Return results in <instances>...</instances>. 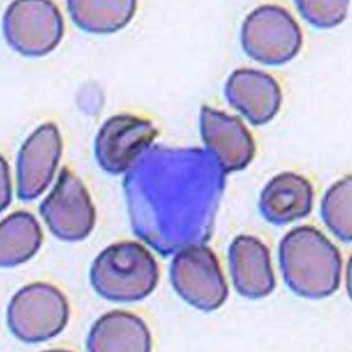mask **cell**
I'll return each mask as SVG.
<instances>
[{"mask_svg":"<svg viewBox=\"0 0 352 352\" xmlns=\"http://www.w3.org/2000/svg\"><path fill=\"white\" fill-rule=\"evenodd\" d=\"M281 263L286 280L298 294L305 280L302 295L309 282V295L315 296H324L320 281L329 294L340 284V254L326 236L314 228H297L285 236L281 245Z\"/></svg>","mask_w":352,"mask_h":352,"instance_id":"6da1fadb","label":"cell"},{"mask_svg":"<svg viewBox=\"0 0 352 352\" xmlns=\"http://www.w3.org/2000/svg\"><path fill=\"white\" fill-rule=\"evenodd\" d=\"M113 246L100 255L92 272L94 287L114 301L143 299L159 280L157 263L144 248L131 245Z\"/></svg>","mask_w":352,"mask_h":352,"instance_id":"7a4b0ae2","label":"cell"},{"mask_svg":"<svg viewBox=\"0 0 352 352\" xmlns=\"http://www.w3.org/2000/svg\"><path fill=\"white\" fill-rule=\"evenodd\" d=\"M171 278L177 293L200 309H217L226 300L224 276L214 254L206 248H189L176 256Z\"/></svg>","mask_w":352,"mask_h":352,"instance_id":"3957f363","label":"cell"},{"mask_svg":"<svg viewBox=\"0 0 352 352\" xmlns=\"http://www.w3.org/2000/svg\"><path fill=\"white\" fill-rule=\"evenodd\" d=\"M230 267L239 294L259 298L270 294L274 279L267 249L250 236L236 239L230 250Z\"/></svg>","mask_w":352,"mask_h":352,"instance_id":"277c9868","label":"cell"},{"mask_svg":"<svg viewBox=\"0 0 352 352\" xmlns=\"http://www.w3.org/2000/svg\"><path fill=\"white\" fill-rule=\"evenodd\" d=\"M151 334L139 318L124 312H112L94 324L88 341L94 351H148Z\"/></svg>","mask_w":352,"mask_h":352,"instance_id":"5b68a950","label":"cell"},{"mask_svg":"<svg viewBox=\"0 0 352 352\" xmlns=\"http://www.w3.org/2000/svg\"><path fill=\"white\" fill-rule=\"evenodd\" d=\"M313 192L309 182L294 174L274 179L261 196V210L275 223L295 221L306 216L312 208Z\"/></svg>","mask_w":352,"mask_h":352,"instance_id":"8992f818","label":"cell"},{"mask_svg":"<svg viewBox=\"0 0 352 352\" xmlns=\"http://www.w3.org/2000/svg\"><path fill=\"white\" fill-rule=\"evenodd\" d=\"M322 216L328 226L341 239H351V179L331 188L324 199Z\"/></svg>","mask_w":352,"mask_h":352,"instance_id":"52a82bcc","label":"cell"}]
</instances>
